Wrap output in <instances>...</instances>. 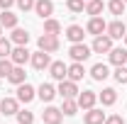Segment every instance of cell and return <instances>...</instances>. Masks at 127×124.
Instances as JSON below:
<instances>
[{"instance_id":"1","label":"cell","mask_w":127,"mask_h":124,"mask_svg":"<svg viewBox=\"0 0 127 124\" xmlns=\"http://www.w3.org/2000/svg\"><path fill=\"white\" fill-rule=\"evenodd\" d=\"M68 54H71V59H73V61L83 63L86 59H88V56H91V54H93V49H91V46H86V44L81 41V44H71Z\"/></svg>"},{"instance_id":"2","label":"cell","mask_w":127,"mask_h":124,"mask_svg":"<svg viewBox=\"0 0 127 124\" xmlns=\"http://www.w3.org/2000/svg\"><path fill=\"white\" fill-rule=\"evenodd\" d=\"M39 49H42V51H47V54H54V51L59 49V37H56V34H47V32H44V34L39 37Z\"/></svg>"},{"instance_id":"3","label":"cell","mask_w":127,"mask_h":124,"mask_svg":"<svg viewBox=\"0 0 127 124\" xmlns=\"http://www.w3.org/2000/svg\"><path fill=\"white\" fill-rule=\"evenodd\" d=\"M30 61H32V68H34V71H44V68H49L51 59H49L47 51H42V49H39V51H34V54L30 56Z\"/></svg>"},{"instance_id":"4","label":"cell","mask_w":127,"mask_h":124,"mask_svg":"<svg viewBox=\"0 0 127 124\" xmlns=\"http://www.w3.org/2000/svg\"><path fill=\"white\" fill-rule=\"evenodd\" d=\"M56 93L61 95V100H64V97H78V88H76V83H73V80L64 78V80H59Z\"/></svg>"},{"instance_id":"5","label":"cell","mask_w":127,"mask_h":124,"mask_svg":"<svg viewBox=\"0 0 127 124\" xmlns=\"http://www.w3.org/2000/svg\"><path fill=\"white\" fill-rule=\"evenodd\" d=\"M105 29H108V22L103 20V17H91L88 20V24H86V32L88 34H93V37H98V34H105Z\"/></svg>"},{"instance_id":"6","label":"cell","mask_w":127,"mask_h":124,"mask_svg":"<svg viewBox=\"0 0 127 124\" xmlns=\"http://www.w3.org/2000/svg\"><path fill=\"white\" fill-rule=\"evenodd\" d=\"M91 49H93V54H108V51L112 49V39L108 37V34H98Z\"/></svg>"},{"instance_id":"7","label":"cell","mask_w":127,"mask_h":124,"mask_svg":"<svg viewBox=\"0 0 127 124\" xmlns=\"http://www.w3.org/2000/svg\"><path fill=\"white\" fill-rule=\"evenodd\" d=\"M76 102H78L81 109H91V107H95V102H98V95H95L93 90H83V93H78Z\"/></svg>"},{"instance_id":"8","label":"cell","mask_w":127,"mask_h":124,"mask_svg":"<svg viewBox=\"0 0 127 124\" xmlns=\"http://www.w3.org/2000/svg\"><path fill=\"white\" fill-rule=\"evenodd\" d=\"M34 97H37V90L32 88L27 80H25L22 85H17V100H20V102H25V105H27V102H32Z\"/></svg>"},{"instance_id":"9","label":"cell","mask_w":127,"mask_h":124,"mask_svg":"<svg viewBox=\"0 0 127 124\" xmlns=\"http://www.w3.org/2000/svg\"><path fill=\"white\" fill-rule=\"evenodd\" d=\"M30 51H27V46H15L12 51H10V61L15 63V66H25V63L30 61Z\"/></svg>"},{"instance_id":"10","label":"cell","mask_w":127,"mask_h":124,"mask_svg":"<svg viewBox=\"0 0 127 124\" xmlns=\"http://www.w3.org/2000/svg\"><path fill=\"white\" fill-rule=\"evenodd\" d=\"M108 59H110V63L112 66H125L127 63V49L125 46H112L110 51H108Z\"/></svg>"},{"instance_id":"11","label":"cell","mask_w":127,"mask_h":124,"mask_svg":"<svg viewBox=\"0 0 127 124\" xmlns=\"http://www.w3.org/2000/svg\"><path fill=\"white\" fill-rule=\"evenodd\" d=\"M17 109H20V100H17V97H2V100H0V112H2L5 117L17 114Z\"/></svg>"},{"instance_id":"12","label":"cell","mask_w":127,"mask_h":124,"mask_svg":"<svg viewBox=\"0 0 127 124\" xmlns=\"http://www.w3.org/2000/svg\"><path fill=\"white\" fill-rule=\"evenodd\" d=\"M66 73H68V66L64 61H51L49 63V76L54 78V80H64Z\"/></svg>"},{"instance_id":"13","label":"cell","mask_w":127,"mask_h":124,"mask_svg":"<svg viewBox=\"0 0 127 124\" xmlns=\"http://www.w3.org/2000/svg\"><path fill=\"white\" fill-rule=\"evenodd\" d=\"M42 119H44V124H61L64 112L59 107H47L44 112H42Z\"/></svg>"},{"instance_id":"14","label":"cell","mask_w":127,"mask_h":124,"mask_svg":"<svg viewBox=\"0 0 127 124\" xmlns=\"http://www.w3.org/2000/svg\"><path fill=\"white\" fill-rule=\"evenodd\" d=\"M34 12L42 17V20H47V17L54 15V2L51 0H37L34 2Z\"/></svg>"},{"instance_id":"15","label":"cell","mask_w":127,"mask_h":124,"mask_svg":"<svg viewBox=\"0 0 127 124\" xmlns=\"http://www.w3.org/2000/svg\"><path fill=\"white\" fill-rule=\"evenodd\" d=\"M105 34H108L110 39H122V37L127 34V27L122 24V22H120V20H115V22H110V24H108Z\"/></svg>"},{"instance_id":"16","label":"cell","mask_w":127,"mask_h":124,"mask_svg":"<svg viewBox=\"0 0 127 124\" xmlns=\"http://www.w3.org/2000/svg\"><path fill=\"white\" fill-rule=\"evenodd\" d=\"M83 122H86V124H103V122H105V112H103V109L91 107V109H86Z\"/></svg>"},{"instance_id":"17","label":"cell","mask_w":127,"mask_h":124,"mask_svg":"<svg viewBox=\"0 0 127 124\" xmlns=\"http://www.w3.org/2000/svg\"><path fill=\"white\" fill-rule=\"evenodd\" d=\"M54 95H56V88H54L51 83H42V85L37 88V97H39L42 102H51Z\"/></svg>"},{"instance_id":"18","label":"cell","mask_w":127,"mask_h":124,"mask_svg":"<svg viewBox=\"0 0 127 124\" xmlns=\"http://www.w3.org/2000/svg\"><path fill=\"white\" fill-rule=\"evenodd\" d=\"M10 41H12L15 46H27V41H30V32L15 27V29H12V34H10Z\"/></svg>"},{"instance_id":"19","label":"cell","mask_w":127,"mask_h":124,"mask_svg":"<svg viewBox=\"0 0 127 124\" xmlns=\"http://www.w3.org/2000/svg\"><path fill=\"white\" fill-rule=\"evenodd\" d=\"M83 76H86V68H83V63L73 61L71 66H68V73H66V78H68V80L78 83V80H83Z\"/></svg>"},{"instance_id":"20","label":"cell","mask_w":127,"mask_h":124,"mask_svg":"<svg viewBox=\"0 0 127 124\" xmlns=\"http://www.w3.org/2000/svg\"><path fill=\"white\" fill-rule=\"evenodd\" d=\"M83 37H86V34H83V27H78V24H71V27L66 29V39H68L71 44H81Z\"/></svg>"},{"instance_id":"21","label":"cell","mask_w":127,"mask_h":124,"mask_svg":"<svg viewBox=\"0 0 127 124\" xmlns=\"http://www.w3.org/2000/svg\"><path fill=\"white\" fill-rule=\"evenodd\" d=\"M78 102H76V97H64V102H61V112L66 114V117H73L76 112H78Z\"/></svg>"},{"instance_id":"22","label":"cell","mask_w":127,"mask_h":124,"mask_svg":"<svg viewBox=\"0 0 127 124\" xmlns=\"http://www.w3.org/2000/svg\"><path fill=\"white\" fill-rule=\"evenodd\" d=\"M0 24H2V29H15V27H17V15H12L10 10H2Z\"/></svg>"},{"instance_id":"23","label":"cell","mask_w":127,"mask_h":124,"mask_svg":"<svg viewBox=\"0 0 127 124\" xmlns=\"http://www.w3.org/2000/svg\"><path fill=\"white\" fill-rule=\"evenodd\" d=\"M108 76H110V68H108L105 63H95L93 68H91V78H93V80H105Z\"/></svg>"},{"instance_id":"24","label":"cell","mask_w":127,"mask_h":124,"mask_svg":"<svg viewBox=\"0 0 127 124\" xmlns=\"http://www.w3.org/2000/svg\"><path fill=\"white\" fill-rule=\"evenodd\" d=\"M98 100L105 105V107H110V105H115L117 102V93H115V88H105L103 93L98 95Z\"/></svg>"},{"instance_id":"25","label":"cell","mask_w":127,"mask_h":124,"mask_svg":"<svg viewBox=\"0 0 127 124\" xmlns=\"http://www.w3.org/2000/svg\"><path fill=\"white\" fill-rule=\"evenodd\" d=\"M25 76H27V73H25V68H22V66H15V68L10 71L7 80H10L12 85H22V83H25Z\"/></svg>"},{"instance_id":"26","label":"cell","mask_w":127,"mask_h":124,"mask_svg":"<svg viewBox=\"0 0 127 124\" xmlns=\"http://www.w3.org/2000/svg\"><path fill=\"white\" fill-rule=\"evenodd\" d=\"M103 7H105L103 0H86V12H88L91 17H98L100 12H103Z\"/></svg>"},{"instance_id":"27","label":"cell","mask_w":127,"mask_h":124,"mask_svg":"<svg viewBox=\"0 0 127 124\" xmlns=\"http://www.w3.org/2000/svg\"><path fill=\"white\" fill-rule=\"evenodd\" d=\"M44 32H47V34H59V32H61V24H59L54 17H47V20H44Z\"/></svg>"},{"instance_id":"28","label":"cell","mask_w":127,"mask_h":124,"mask_svg":"<svg viewBox=\"0 0 127 124\" xmlns=\"http://www.w3.org/2000/svg\"><path fill=\"white\" fill-rule=\"evenodd\" d=\"M10 51H12V41L0 37V59H10Z\"/></svg>"},{"instance_id":"29","label":"cell","mask_w":127,"mask_h":124,"mask_svg":"<svg viewBox=\"0 0 127 124\" xmlns=\"http://www.w3.org/2000/svg\"><path fill=\"white\" fill-rule=\"evenodd\" d=\"M12 68H15V63L10 61V59H0V78H7Z\"/></svg>"},{"instance_id":"30","label":"cell","mask_w":127,"mask_h":124,"mask_svg":"<svg viewBox=\"0 0 127 124\" xmlns=\"http://www.w3.org/2000/svg\"><path fill=\"white\" fill-rule=\"evenodd\" d=\"M34 122V114L27 109H17V124H32Z\"/></svg>"},{"instance_id":"31","label":"cell","mask_w":127,"mask_h":124,"mask_svg":"<svg viewBox=\"0 0 127 124\" xmlns=\"http://www.w3.org/2000/svg\"><path fill=\"white\" fill-rule=\"evenodd\" d=\"M108 10H110L112 15H122V10H125V0H110V2H108Z\"/></svg>"},{"instance_id":"32","label":"cell","mask_w":127,"mask_h":124,"mask_svg":"<svg viewBox=\"0 0 127 124\" xmlns=\"http://www.w3.org/2000/svg\"><path fill=\"white\" fill-rule=\"evenodd\" d=\"M66 7L71 12H83L86 10V0H66Z\"/></svg>"},{"instance_id":"33","label":"cell","mask_w":127,"mask_h":124,"mask_svg":"<svg viewBox=\"0 0 127 124\" xmlns=\"http://www.w3.org/2000/svg\"><path fill=\"white\" fill-rule=\"evenodd\" d=\"M112 76H115L117 83H127V63L125 66H115V73Z\"/></svg>"},{"instance_id":"34","label":"cell","mask_w":127,"mask_h":124,"mask_svg":"<svg viewBox=\"0 0 127 124\" xmlns=\"http://www.w3.org/2000/svg\"><path fill=\"white\" fill-rule=\"evenodd\" d=\"M34 2H37V0H17V7H20L22 12H27V10H34Z\"/></svg>"},{"instance_id":"35","label":"cell","mask_w":127,"mask_h":124,"mask_svg":"<svg viewBox=\"0 0 127 124\" xmlns=\"http://www.w3.org/2000/svg\"><path fill=\"white\" fill-rule=\"evenodd\" d=\"M103 124H125V119H122L120 114H110V117H105Z\"/></svg>"},{"instance_id":"36","label":"cell","mask_w":127,"mask_h":124,"mask_svg":"<svg viewBox=\"0 0 127 124\" xmlns=\"http://www.w3.org/2000/svg\"><path fill=\"white\" fill-rule=\"evenodd\" d=\"M15 2H17V0H0V10H10Z\"/></svg>"},{"instance_id":"37","label":"cell","mask_w":127,"mask_h":124,"mask_svg":"<svg viewBox=\"0 0 127 124\" xmlns=\"http://www.w3.org/2000/svg\"><path fill=\"white\" fill-rule=\"evenodd\" d=\"M122 39H125V46H127V34H125V37H122Z\"/></svg>"},{"instance_id":"38","label":"cell","mask_w":127,"mask_h":124,"mask_svg":"<svg viewBox=\"0 0 127 124\" xmlns=\"http://www.w3.org/2000/svg\"><path fill=\"white\" fill-rule=\"evenodd\" d=\"M0 37H2V24H0Z\"/></svg>"},{"instance_id":"39","label":"cell","mask_w":127,"mask_h":124,"mask_svg":"<svg viewBox=\"0 0 127 124\" xmlns=\"http://www.w3.org/2000/svg\"><path fill=\"white\" fill-rule=\"evenodd\" d=\"M125 2H127V0H125Z\"/></svg>"}]
</instances>
